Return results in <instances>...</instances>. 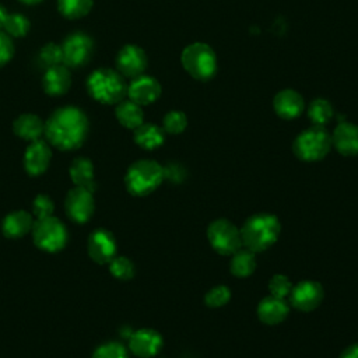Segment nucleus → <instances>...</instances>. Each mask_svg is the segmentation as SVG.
Returning a JSON list of instances; mask_svg holds the SVG:
<instances>
[{
  "mask_svg": "<svg viewBox=\"0 0 358 358\" xmlns=\"http://www.w3.org/2000/svg\"><path fill=\"white\" fill-rule=\"evenodd\" d=\"M45 137L49 144L62 151H71L83 145L88 134V119L76 106L56 109L45 123Z\"/></svg>",
  "mask_w": 358,
  "mask_h": 358,
  "instance_id": "1",
  "label": "nucleus"
},
{
  "mask_svg": "<svg viewBox=\"0 0 358 358\" xmlns=\"http://www.w3.org/2000/svg\"><path fill=\"white\" fill-rule=\"evenodd\" d=\"M280 221L268 213H259L249 217L241 228L242 245L252 252H263L268 249L280 235Z\"/></svg>",
  "mask_w": 358,
  "mask_h": 358,
  "instance_id": "2",
  "label": "nucleus"
},
{
  "mask_svg": "<svg viewBox=\"0 0 358 358\" xmlns=\"http://www.w3.org/2000/svg\"><path fill=\"white\" fill-rule=\"evenodd\" d=\"M90 95L105 105H117L127 95V84L119 71L112 69H96L87 78Z\"/></svg>",
  "mask_w": 358,
  "mask_h": 358,
  "instance_id": "3",
  "label": "nucleus"
},
{
  "mask_svg": "<svg viewBox=\"0 0 358 358\" xmlns=\"http://www.w3.org/2000/svg\"><path fill=\"white\" fill-rule=\"evenodd\" d=\"M164 179V168L154 159L133 162L124 176V183L133 196H147L154 192Z\"/></svg>",
  "mask_w": 358,
  "mask_h": 358,
  "instance_id": "4",
  "label": "nucleus"
},
{
  "mask_svg": "<svg viewBox=\"0 0 358 358\" xmlns=\"http://www.w3.org/2000/svg\"><path fill=\"white\" fill-rule=\"evenodd\" d=\"M183 69L196 80L207 81L217 71V56L213 48L204 42L187 45L180 55Z\"/></svg>",
  "mask_w": 358,
  "mask_h": 358,
  "instance_id": "5",
  "label": "nucleus"
},
{
  "mask_svg": "<svg viewBox=\"0 0 358 358\" xmlns=\"http://www.w3.org/2000/svg\"><path fill=\"white\" fill-rule=\"evenodd\" d=\"M331 148V136L323 126H312L301 131L292 144L294 154L306 162L324 158Z\"/></svg>",
  "mask_w": 358,
  "mask_h": 358,
  "instance_id": "6",
  "label": "nucleus"
},
{
  "mask_svg": "<svg viewBox=\"0 0 358 358\" xmlns=\"http://www.w3.org/2000/svg\"><path fill=\"white\" fill-rule=\"evenodd\" d=\"M31 232L34 243L45 252H57L63 249L67 242L64 224L53 215L34 221Z\"/></svg>",
  "mask_w": 358,
  "mask_h": 358,
  "instance_id": "7",
  "label": "nucleus"
},
{
  "mask_svg": "<svg viewBox=\"0 0 358 358\" xmlns=\"http://www.w3.org/2000/svg\"><path fill=\"white\" fill-rule=\"evenodd\" d=\"M207 238L220 255L229 256L242 248L241 229L227 218L214 220L207 228Z\"/></svg>",
  "mask_w": 358,
  "mask_h": 358,
  "instance_id": "8",
  "label": "nucleus"
},
{
  "mask_svg": "<svg viewBox=\"0 0 358 358\" xmlns=\"http://www.w3.org/2000/svg\"><path fill=\"white\" fill-rule=\"evenodd\" d=\"M94 42L84 32H74L67 36L62 45L63 64L66 67L77 69L84 66L92 55Z\"/></svg>",
  "mask_w": 358,
  "mask_h": 358,
  "instance_id": "9",
  "label": "nucleus"
},
{
  "mask_svg": "<svg viewBox=\"0 0 358 358\" xmlns=\"http://www.w3.org/2000/svg\"><path fill=\"white\" fill-rule=\"evenodd\" d=\"M64 210L71 221L78 224L87 222L92 217L95 210L92 192L85 187L74 186L66 194Z\"/></svg>",
  "mask_w": 358,
  "mask_h": 358,
  "instance_id": "10",
  "label": "nucleus"
},
{
  "mask_svg": "<svg viewBox=\"0 0 358 358\" xmlns=\"http://www.w3.org/2000/svg\"><path fill=\"white\" fill-rule=\"evenodd\" d=\"M88 256L98 264L109 263L117 250V245L112 232L105 228H98L90 234L87 242Z\"/></svg>",
  "mask_w": 358,
  "mask_h": 358,
  "instance_id": "11",
  "label": "nucleus"
},
{
  "mask_svg": "<svg viewBox=\"0 0 358 358\" xmlns=\"http://www.w3.org/2000/svg\"><path fill=\"white\" fill-rule=\"evenodd\" d=\"M323 288L319 282L312 280H305L292 287L289 299L294 308L302 312L313 310L319 306L323 299Z\"/></svg>",
  "mask_w": 358,
  "mask_h": 358,
  "instance_id": "12",
  "label": "nucleus"
},
{
  "mask_svg": "<svg viewBox=\"0 0 358 358\" xmlns=\"http://www.w3.org/2000/svg\"><path fill=\"white\" fill-rule=\"evenodd\" d=\"M116 67L124 77L134 78L141 76L147 67L145 52L137 45H124L116 56Z\"/></svg>",
  "mask_w": 358,
  "mask_h": 358,
  "instance_id": "13",
  "label": "nucleus"
},
{
  "mask_svg": "<svg viewBox=\"0 0 358 358\" xmlns=\"http://www.w3.org/2000/svg\"><path fill=\"white\" fill-rule=\"evenodd\" d=\"M161 84L151 76H137L127 85V96L140 106L155 102L161 95Z\"/></svg>",
  "mask_w": 358,
  "mask_h": 358,
  "instance_id": "14",
  "label": "nucleus"
},
{
  "mask_svg": "<svg viewBox=\"0 0 358 358\" xmlns=\"http://www.w3.org/2000/svg\"><path fill=\"white\" fill-rule=\"evenodd\" d=\"M52 159V151L46 141L43 140H35L31 141V144L27 147L24 154V168L28 175L31 176H39L42 175Z\"/></svg>",
  "mask_w": 358,
  "mask_h": 358,
  "instance_id": "15",
  "label": "nucleus"
},
{
  "mask_svg": "<svg viewBox=\"0 0 358 358\" xmlns=\"http://www.w3.org/2000/svg\"><path fill=\"white\" fill-rule=\"evenodd\" d=\"M162 347V337L154 329H138L129 338L130 351L140 358L154 357Z\"/></svg>",
  "mask_w": 358,
  "mask_h": 358,
  "instance_id": "16",
  "label": "nucleus"
},
{
  "mask_svg": "<svg viewBox=\"0 0 358 358\" xmlns=\"http://www.w3.org/2000/svg\"><path fill=\"white\" fill-rule=\"evenodd\" d=\"M273 108H274V112L281 119L291 120L298 117L303 112L305 102L299 92H296L292 88H285L275 94L273 99Z\"/></svg>",
  "mask_w": 358,
  "mask_h": 358,
  "instance_id": "17",
  "label": "nucleus"
},
{
  "mask_svg": "<svg viewBox=\"0 0 358 358\" xmlns=\"http://www.w3.org/2000/svg\"><path fill=\"white\" fill-rule=\"evenodd\" d=\"M331 145L343 155H358V126L350 122L338 123L331 134Z\"/></svg>",
  "mask_w": 358,
  "mask_h": 358,
  "instance_id": "18",
  "label": "nucleus"
},
{
  "mask_svg": "<svg viewBox=\"0 0 358 358\" xmlns=\"http://www.w3.org/2000/svg\"><path fill=\"white\" fill-rule=\"evenodd\" d=\"M71 85V76L64 64L48 67L42 78V87L50 96L64 95Z\"/></svg>",
  "mask_w": 358,
  "mask_h": 358,
  "instance_id": "19",
  "label": "nucleus"
},
{
  "mask_svg": "<svg viewBox=\"0 0 358 358\" xmlns=\"http://www.w3.org/2000/svg\"><path fill=\"white\" fill-rule=\"evenodd\" d=\"M289 312L288 303L284 298L268 295L263 298L257 305V316L266 324L281 323Z\"/></svg>",
  "mask_w": 358,
  "mask_h": 358,
  "instance_id": "20",
  "label": "nucleus"
},
{
  "mask_svg": "<svg viewBox=\"0 0 358 358\" xmlns=\"http://www.w3.org/2000/svg\"><path fill=\"white\" fill-rule=\"evenodd\" d=\"M32 225H34L32 215L28 211L17 210L4 217L1 224V231L6 238L17 239L31 232Z\"/></svg>",
  "mask_w": 358,
  "mask_h": 358,
  "instance_id": "21",
  "label": "nucleus"
},
{
  "mask_svg": "<svg viewBox=\"0 0 358 358\" xmlns=\"http://www.w3.org/2000/svg\"><path fill=\"white\" fill-rule=\"evenodd\" d=\"M13 130L20 138L35 141L39 140L45 133V123L39 116L34 113H22L14 120Z\"/></svg>",
  "mask_w": 358,
  "mask_h": 358,
  "instance_id": "22",
  "label": "nucleus"
},
{
  "mask_svg": "<svg viewBox=\"0 0 358 358\" xmlns=\"http://www.w3.org/2000/svg\"><path fill=\"white\" fill-rule=\"evenodd\" d=\"M70 178L74 186L85 187L91 192L95 189V179H94V165L88 158L78 157L70 165Z\"/></svg>",
  "mask_w": 358,
  "mask_h": 358,
  "instance_id": "23",
  "label": "nucleus"
},
{
  "mask_svg": "<svg viewBox=\"0 0 358 358\" xmlns=\"http://www.w3.org/2000/svg\"><path fill=\"white\" fill-rule=\"evenodd\" d=\"M115 115L117 122L126 129H137L144 123V113L140 105L130 99H123L116 105Z\"/></svg>",
  "mask_w": 358,
  "mask_h": 358,
  "instance_id": "24",
  "label": "nucleus"
},
{
  "mask_svg": "<svg viewBox=\"0 0 358 358\" xmlns=\"http://www.w3.org/2000/svg\"><path fill=\"white\" fill-rule=\"evenodd\" d=\"M134 143L144 150L158 148L165 140V131L162 127L154 123H143L134 129Z\"/></svg>",
  "mask_w": 358,
  "mask_h": 358,
  "instance_id": "25",
  "label": "nucleus"
},
{
  "mask_svg": "<svg viewBox=\"0 0 358 358\" xmlns=\"http://www.w3.org/2000/svg\"><path fill=\"white\" fill-rule=\"evenodd\" d=\"M232 260L229 264L231 273L235 277H249L255 268H256V256L255 252H252L248 248H241L235 253L231 255Z\"/></svg>",
  "mask_w": 358,
  "mask_h": 358,
  "instance_id": "26",
  "label": "nucleus"
},
{
  "mask_svg": "<svg viewBox=\"0 0 358 358\" xmlns=\"http://www.w3.org/2000/svg\"><path fill=\"white\" fill-rule=\"evenodd\" d=\"M308 117L315 126L327 124L333 117V106L324 98H315L308 106Z\"/></svg>",
  "mask_w": 358,
  "mask_h": 358,
  "instance_id": "27",
  "label": "nucleus"
},
{
  "mask_svg": "<svg viewBox=\"0 0 358 358\" xmlns=\"http://www.w3.org/2000/svg\"><path fill=\"white\" fill-rule=\"evenodd\" d=\"M94 0H57V10L69 20L85 17L92 8Z\"/></svg>",
  "mask_w": 358,
  "mask_h": 358,
  "instance_id": "28",
  "label": "nucleus"
},
{
  "mask_svg": "<svg viewBox=\"0 0 358 358\" xmlns=\"http://www.w3.org/2000/svg\"><path fill=\"white\" fill-rule=\"evenodd\" d=\"M3 28L8 36L21 38L25 36L31 28L29 20L22 14H7Z\"/></svg>",
  "mask_w": 358,
  "mask_h": 358,
  "instance_id": "29",
  "label": "nucleus"
},
{
  "mask_svg": "<svg viewBox=\"0 0 358 358\" xmlns=\"http://www.w3.org/2000/svg\"><path fill=\"white\" fill-rule=\"evenodd\" d=\"M108 264L110 274L119 280H130L134 275V264L126 256H115Z\"/></svg>",
  "mask_w": 358,
  "mask_h": 358,
  "instance_id": "30",
  "label": "nucleus"
},
{
  "mask_svg": "<svg viewBox=\"0 0 358 358\" xmlns=\"http://www.w3.org/2000/svg\"><path fill=\"white\" fill-rule=\"evenodd\" d=\"M187 126V117L182 110H169L162 120L164 131L169 134H179Z\"/></svg>",
  "mask_w": 358,
  "mask_h": 358,
  "instance_id": "31",
  "label": "nucleus"
},
{
  "mask_svg": "<svg viewBox=\"0 0 358 358\" xmlns=\"http://www.w3.org/2000/svg\"><path fill=\"white\" fill-rule=\"evenodd\" d=\"M231 298V291L225 285H215L204 295V302L210 308L224 306Z\"/></svg>",
  "mask_w": 358,
  "mask_h": 358,
  "instance_id": "32",
  "label": "nucleus"
},
{
  "mask_svg": "<svg viewBox=\"0 0 358 358\" xmlns=\"http://www.w3.org/2000/svg\"><path fill=\"white\" fill-rule=\"evenodd\" d=\"M92 358H129V355L123 344L117 341H109L99 345L94 351Z\"/></svg>",
  "mask_w": 358,
  "mask_h": 358,
  "instance_id": "33",
  "label": "nucleus"
},
{
  "mask_svg": "<svg viewBox=\"0 0 358 358\" xmlns=\"http://www.w3.org/2000/svg\"><path fill=\"white\" fill-rule=\"evenodd\" d=\"M292 287L294 285L291 284L289 278L282 275V274H275L268 281L270 295H274V296H278V298H284V299H285V296H288L291 294Z\"/></svg>",
  "mask_w": 358,
  "mask_h": 358,
  "instance_id": "34",
  "label": "nucleus"
},
{
  "mask_svg": "<svg viewBox=\"0 0 358 358\" xmlns=\"http://www.w3.org/2000/svg\"><path fill=\"white\" fill-rule=\"evenodd\" d=\"M53 208H55L53 201L46 194H38L32 201V213L36 217V220L50 217L53 213Z\"/></svg>",
  "mask_w": 358,
  "mask_h": 358,
  "instance_id": "35",
  "label": "nucleus"
},
{
  "mask_svg": "<svg viewBox=\"0 0 358 358\" xmlns=\"http://www.w3.org/2000/svg\"><path fill=\"white\" fill-rule=\"evenodd\" d=\"M39 57L43 63H46L49 67L60 64L63 62V53H62V46L56 43H48L41 49Z\"/></svg>",
  "mask_w": 358,
  "mask_h": 358,
  "instance_id": "36",
  "label": "nucleus"
},
{
  "mask_svg": "<svg viewBox=\"0 0 358 358\" xmlns=\"http://www.w3.org/2000/svg\"><path fill=\"white\" fill-rule=\"evenodd\" d=\"M13 55H14V45L11 38L7 34L0 32V67L7 64L11 60Z\"/></svg>",
  "mask_w": 358,
  "mask_h": 358,
  "instance_id": "37",
  "label": "nucleus"
},
{
  "mask_svg": "<svg viewBox=\"0 0 358 358\" xmlns=\"http://www.w3.org/2000/svg\"><path fill=\"white\" fill-rule=\"evenodd\" d=\"M164 168V178H166L168 180L173 182V183H179L185 179L186 176V171L182 165L176 164V162H171L168 164L166 166H162Z\"/></svg>",
  "mask_w": 358,
  "mask_h": 358,
  "instance_id": "38",
  "label": "nucleus"
},
{
  "mask_svg": "<svg viewBox=\"0 0 358 358\" xmlns=\"http://www.w3.org/2000/svg\"><path fill=\"white\" fill-rule=\"evenodd\" d=\"M340 358H358V343L348 345L340 355Z\"/></svg>",
  "mask_w": 358,
  "mask_h": 358,
  "instance_id": "39",
  "label": "nucleus"
},
{
  "mask_svg": "<svg viewBox=\"0 0 358 358\" xmlns=\"http://www.w3.org/2000/svg\"><path fill=\"white\" fill-rule=\"evenodd\" d=\"M6 15H7V13H6V11H4V8L0 6V28H3V24H4Z\"/></svg>",
  "mask_w": 358,
  "mask_h": 358,
  "instance_id": "40",
  "label": "nucleus"
},
{
  "mask_svg": "<svg viewBox=\"0 0 358 358\" xmlns=\"http://www.w3.org/2000/svg\"><path fill=\"white\" fill-rule=\"evenodd\" d=\"M21 3H24V4H36V3H39V1H42V0H20Z\"/></svg>",
  "mask_w": 358,
  "mask_h": 358,
  "instance_id": "41",
  "label": "nucleus"
}]
</instances>
